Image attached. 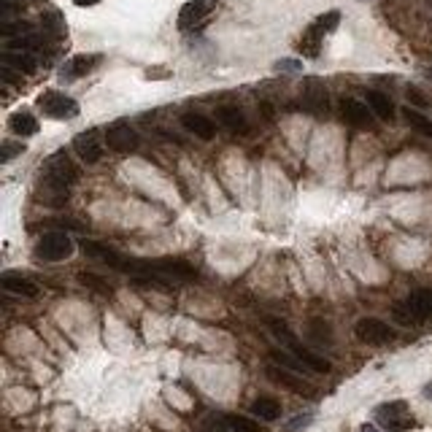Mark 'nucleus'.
I'll use <instances>...</instances> for the list:
<instances>
[{
	"mask_svg": "<svg viewBox=\"0 0 432 432\" xmlns=\"http://www.w3.org/2000/svg\"><path fill=\"white\" fill-rule=\"evenodd\" d=\"M81 249H84V254L87 256L106 262L108 268L122 270V265H124V256H122L117 249H111V246H103V243H97V241H81Z\"/></svg>",
	"mask_w": 432,
	"mask_h": 432,
	"instance_id": "obj_13",
	"label": "nucleus"
},
{
	"mask_svg": "<svg viewBox=\"0 0 432 432\" xmlns=\"http://www.w3.org/2000/svg\"><path fill=\"white\" fill-rule=\"evenodd\" d=\"M181 124H184V130H189L192 135H198L200 141H211L216 135V124L208 117H202V114H195V111H189L181 117Z\"/></svg>",
	"mask_w": 432,
	"mask_h": 432,
	"instance_id": "obj_14",
	"label": "nucleus"
},
{
	"mask_svg": "<svg viewBox=\"0 0 432 432\" xmlns=\"http://www.w3.org/2000/svg\"><path fill=\"white\" fill-rule=\"evenodd\" d=\"M25 151V144H11V141H6L3 144V154H0V162L6 165V162H11L16 154H22Z\"/></svg>",
	"mask_w": 432,
	"mask_h": 432,
	"instance_id": "obj_30",
	"label": "nucleus"
},
{
	"mask_svg": "<svg viewBox=\"0 0 432 432\" xmlns=\"http://www.w3.org/2000/svg\"><path fill=\"white\" fill-rule=\"evenodd\" d=\"M408 100H411L414 106H418V108L427 106V97H424L421 92H416V90H408Z\"/></svg>",
	"mask_w": 432,
	"mask_h": 432,
	"instance_id": "obj_31",
	"label": "nucleus"
},
{
	"mask_svg": "<svg viewBox=\"0 0 432 432\" xmlns=\"http://www.w3.org/2000/svg\"><path fill=\"white\" fill-rule=\"evenodd\" d=\"M73 3H76L79 9H87V6H97L100 0H73Z\"/></svg>",
	"mask_w": 432,
	"mask_h": 432,
	"instance_id": "obj_34",
	"label": "nucleus"
},
{
	"mask_svg": "<svg viewBox=\"0 0 432 432\" xmlns=\"http://www.w3.org/2000/svg\"><path fill=\"white\" fill-rule=\"evenodd\" d=\"M364 100H367V108L376 114L378 119H384V122L394 119V103H392L384 92H378V90H367Z\"/></svg>",
	"mask_w": 432,
	"mask_h": 432,
	"instance_id": "obj_18",
	"label": "nucleus"
},
{
	"mask_svg": "<svg viewBox=\"0 0 432 432\" xmlns=\"http://www.w3.org/2000/svg\"><path fill=\"white\" fill-rule=\"evenodd\" d=\"M378 424L387 432H408L416 427V418L411 416V408L403 400H392L376 408Z\"/></svg>",
	"mask_w": 432,
	"mask_h": 432,
	"instance_id": "obj_3",
	"label": "nucleus"
},
{
	"mask_svg": "<svg viewBox=\"0 0 432 432\" xmlns=\"http://www.w3.org/2000/svg\"><path fill=\"white\" fill-rule=\"evenodd\" d=\"M360 432H378V430L373 427V424H362V427H360Z\"/></svg>",
	"mask_w": 432,
	"mask_h": 432,
	"instance_id": "obj_36",
	"label": "nucleus"
},
{
	"mask_svg": "<svg viewBox=\"0 0 432 432\" xmlns=\"http://www.w3.org/2000/svg\"><path fill=\"white\" fill-rule=\"evenodd\" d=\"M0 286H3L9 295L38 297V284H33L30 279H22V276H14V273H6V276L0 279Z\"/></svg>",
	"mask_w": 432,
	"mask_h": 432,
	"instance_id": "obj_16",
	"label": "nucleus"
},
{
	"mask_svg": "<svg viewBox=\"0 0 432 432\" xmlns=\"http://www.w3.org/2000/svg\"><path fill=\"white\" fill-rule=\"evenodd\" d=\"M38 106L46 117L52 119H73L79 114V103L65 92H57V90H49L38 97Z\"/></svg>",
	"mask_w": 432,
	"mask_h": 432,
	"instance_id": "obj_5",
	"label": "nucleus"
},
{
	"mask_svg": "<svg viewBox=\"0 0 432 432\" xmlns=\"http://www.w3.org/2000/svg\"><path fill=\"white\" fill-rule=\"evenodd\" d=\"M216 3L219 0H189V3H184V9L178 11V27L181 30H192V27L202 25L216 9Z\"/></svg>",
	"mask_w": 432,
	"mask_h": 432,
	"instance_id": "obj_7",
	"label": "nucleus"
},
{
	"mask_svg": "<svg viewBox=\"0 0 432 432\" xmlns=\"http://www.w3.org/2000/svg\"><path fill=\"white\" fill-rule=\"evenodd\" d=\"M76 181H79V168L68 157V151H54L52 157L43 162V181H40V187L46 192V200L49 202L68 200V189Z\"/></svg>",
	"mask_w": 432,
	"mask_h": 432,
	"instance_id": "obj_1",
	"label": "nucleus"
},
{
	"mask_svg": "<svg viewBox=\"0 0 432 432\" xmlns=\"http://www.w3.org/2000/svg\"><path fill=\"white\" fill-rule=\"evenodd\" d=\"M270 330H273V335L281 340L284 346H289L292 349V354H295L300 362L306 364L308 370H313V373H330V362L324 360V357H319V354H313V351H308L300 340H297L292 333H289V327L284 322H270Z\"/></svg>",
	"mask_w": 432,
	"mask_h": 432,
	"instance_id": "obj_2",
	"label": "nucleus"
},
{
	"mask_svg": "<svg viewBox=\"0 0 432 432\" xmlns=\"http://www.w3.org/2000/svg\"><path fill=\"white\" fill-rule=\"evenodd\" d=\"M340 114L354 127H373V119H376V114L367 108V103H360L354 97H343L340 100Z\"/></svg>",
	"mask_w": 432,
	"mask_h": 432,
	"instance_id": "obj_10",
	"label": "nucleus"
},
{
	"mask_svg": "<svg viewBox=\"0 0 432 432\" xmlns=\"http://www.w3.org/2000/svg\"><path fill=\"white\" fill-rule=\"evenodd\" d=\"M97 54H76V57H70L63 68V79H81V76H87L94 65H97Z\"/></svg>",
	"mask_w": 432,
	"mask_h": 432,
	"instance_id": "obj_15",
	"label": "nucleus"
},
{
	"mask_svg": "<svg viewBox=\"0 0 432 432\" xmlns=\"http://www.w3.org/2000/svg\"><path fill=\"white\" fill-rule=\"evenodd\" d=\"M338 22H340V14H338V11H327V14H322V16H319V19H316V22H313L310 27H313L319 36H327V33H333V30H335Z\"/></svg>",
	"mask_w": 432,
	"mask_h": 432,
	"instance_id": "obj_27",
	"label": "nucleus"
},
{
	"mask_svg": "<svg viewBox=\"0 0 432 432\" xmlns=\"http://www.w3.org/2000/svg\"><path fill=\"white\" fill-rule=\"evenodd\" d=\"M403 308L414 322L432 316V289H416V292L403 303Z\"/></svg>",
	"mask_w": 432,
	"mask_h": 432,
	"instance_id": "obj_12",
	"label": "nucleus"
},
{
	"mask_svg": "<svg viewBox=\"0 0 432 432\" xmlns=\"http://www.w3.org/2000/svg\"><path fill=\"white\" fill-rule=\"evenodd\" d=\"M230 432H259V424L246 416H225Z\"/></svg>",
	"mask_w": 432,
	"mask_h": 432,
	"instance_id": "obj_29",
	"label": "nucleus"
},
{
	"mask_svg": "<svg viewBox=\"0 0 432 432\" xmlns=\"http://www.w3.org/2000/svg\"><path fill=\"white\" fill-rule=\"evenodd\" d=\"M27 33H33L27 22H3V25H0V36H3L6 40L19 38V36H27Z\"/></svg>",
	"mask_w": 432,
	"mask_h": 432,
	"instance_id": "obj_28",
	"label": "nucleus"
},
{
	"mask_svg": "<svg viewBox=\"0 0 432 432\" xmlns=\"http://www.w3.org/2000/svg\"><path fill=\"white\" fill-rule=\"evenodd\" d=\"M268 378H270V381H276V384H279V387H284V389L295 392V394H303V397H313V387H310V384H306V381L297 376V373L281 370L279 364H270V367H268Z\"/></svg>",
	"mask_w": 432,
	"mask_h": 432,
	"instance_id": "obj_11",
	"label": "nucleus"
},
{
	"mask_svg": "<svg viewBox=\"0 0 432 432\" xmlns=\"http://www.w3.org/2000/svg\"><path fill=\"white\" fill-rule=\"evenodd\" d=\"M281 68H284V70H297V68H300V65H297V63H292V60H289V63H279V70H281Z\"/></svg>",
	"mask_w": 432,
	"mask_h": 432,
	"instance_id": "obj_35",
	"label": "nucleus"
},
{
	"mask_svg": "<svg viewBox=\"0 0 432 432\" xmlns=\"http://www.w3.org/2000/svg\"><path fill=\"white\" fill-rule=\"evenodd\" d=\"M270 360L279 364V367H289V370H295V373H306V364L300 362L295 354H286V351L273 349L270 351Z\"/></svg>",
	"mask_w": 432,
	"mask_h": 432,
	"instance_id": "obj_24",
	"label": "nucleus"
},
{
	"mask_svg": "<svg viewBox=\"0 0 432 432\" xmlns=\"http://www.w3.org/2000/svg\"><path fill=\"white\" fill-rule=\"evenodd\" d=\"M424 392H427V397H432V387H427Z\"/></svg>",
	"mask_w": 432,
	"mask_h": 432,
	"instance_id": "obj_37",
	"label": "nucleus"
},
{
	"mask_svg": "<svg viewBox=\"0 0 432 432\" xmlns=\"http://www.w3.org/2000/svg\"><path fill=\"white\" fill-rule=\"evenodd\" d=\"M357 338L367 343V346H387L394 340V330L389 324H384L381 319H360L357 327H354Z\"/></svg>",
	"mask_w": 432,
	"mask_h": 432,
	"instance_id": "obj_6",
	"label": "nucleus"
},
{
	"mask_svg": "<svg viewBox=\"0 0 432 432\" xmlns=\"http://www.w3.org/2000/svg\"><path fill=\"white\" fill-rule=\"evenodd\" d=\"M306 108H310V111H327V92H324L319 84H310L308 90H306Z\"/></svg>",
	"mask_w": 432,
	"mask_h": 432,
	"instance_id": "obj_22",
	"label": "nucleus"
},
{
	"mask_svg": "<svg viewBox=\"0 0 432 432\" xmlns=\"http://www.w3.org/2000/svg\"><path fill=\"white\" fill-rule=\"evenodd\" d=\"M252 414L259 416L262 421H276V418L281 416V403L273 400V397H256L254 403H252Z\"/></svg>",
	"mask_w": 432,
	"mask_h": 432,
	"instance_id": "obj_21",
	"label": "nucleus"
},
{
	"mask_svg": "<svg viewBox=\"0 0 432 432\" xmlns=\"http://www.w3.org/2000/svg\"><path fill=\"white\" fill-rule=\"evenodd\" d=\"M403 117H405V122L414 127V130H418L421 135L432 138V122L427 119L424 114H418V111H414V108H403Z\"/></svg>",
	"mask_w": 432,
	"mask_h": 432,
	"instance_id": "obj_23",
	"label": "nucleus"
},
{
	"mask_svg": "<svg viewBox=\"0 0 432 432\" xmlns=\"http://www.w3.org/2000/svg\"><path fill=\"white\" fill-rule=\"evenodd\" d=\"M0 63L6 68H11L16 73H33L36 70V57L30 52H11V49H6V52L0 54Z\"/></svg>",
	"mask_w": 432,
	"mask_h": 432,
	"instance_id": "obj_19",
	"label": "nucleus"
},
{
	"mask_svg": "<svg viewBox=\"0 0 432 432\" xmlns=\"http://www.w3.org/2000/svg\"><path fill=\"white\" fill-rule=\"evenodd\" d=\"M73 151L79 154L81 162L87 165H94V162L103 160V141H100V133L97 130H87V133H79L73 138Z\"/></svg>",
	"mask_w": 432,
	"mask_h": 432,
	"instance_id": "obj_8",
	"label": "nucleus"
},
{
	"mask_svg": "<svg viewBox=\"0 0 432 432\" xmlns=\"http://www.w3.org/2000/svg\"><path fill=\"white\" fill-rule=\"evenodd\" d=\"M322 38L324 36H319L313 27H308L306 36L300 38V52L306 54V57H316V54H319V46H322Z\"/></svg>",
	"mask_w": 432,
	"mask_h": 432,
	"instance_id": "obj_25",
	"label": "nucleus"
},
{
	"mask_svg": "<svg viewBox=\"0 0 432 432\" xmlns=\"http://www.w3.org/2000/svg\"><path fill=\"white\" fill-rule=\"evenodd\" d=\"M227 430H230L227 424H211V427H205L202 432H227Z\"/></svg>",
	"mask_w": 432,
	"mask_h": 432,
	"instance_id": "obj_32",
	"label": "nucleus"
},
{
	"mask_svg": "<svg viewBox=\"0 0 432 432\" xmlns=\"http://www.w3.org/2000/svg\"><path fill=\"white\" fill-rule=\"evenodd\" d=\"M216 119L222 122L227 130H232V133H241L246 135L249 133V122H246V117H243L241 108L235 106H222L219 111H216Z\"/></svg>",
	"mask_w": 432,
	"mask_h": 432,
	"instance_id": "obj_17",
	"label": "nucleus"
},
{
	"mask_svg": "<svg viewBox=\"0 0 432 432\" xmlns=\"http://www.w3.org/2000/svg\"><path fill=\"white\" fill-rule=\"evenodd\" d=\"M79 281L84 284V286H90V289H94L97 295H103V297H111V295H114V289H111V284L103 281V279H97V276H92V273H79Z\"/></svg>",
	"mask_w": 432,
	"mask_h": 432,
	"instance_id": "obj_26",
	"label": "nucleus"
},
{
	"mask_svg": "<svg viewBox=\"0 0 432 432\" xmlns=\"http://www.w3.org/2000/svg\"><path fill=\"white\" fill-rule=\"evenodd\" d=\"M9 130L14 135H19V138H30V135L38 133V119L33 114H27V111H16V114L9 117Z\"/></svg>",
	"mask_w": 432,
	"mask_h": 432,
	"instance_id": "obj_20",
	"label": "nucleus"
},
{
	"mask_svg": "<svg viewBox=\"0 0 432 432\" xmlns=\"http://www.w3.org/2000/svg\"><path fill=\"white\" fill-rule=\"evenodd\" d=\"M106 144L111 151H119V154H130V151H135L138 148V144H141V138H138V133H135L130 124H114V127H108L106 130Z\"/></svg>",
	"mask_w": 432,
	"mask_h": 432,
	"instance_id": "obj_9",
	"label": "nucleus"
},
{
	"mask_svg": "<svg viewBox=\"0 0 432 432\" xmlns=\"http://www.w3.org/2000/svg\"><path fill=\"white\" fill-rule=\"evenodd\" d=\"M308 421H310V414H306V416L295 418V421H292V424H289V427H303V424H308Z\"/></svg>",
	"mask_w": 432,
	"mask_h": 432,
	"instance_id": "obj_33",
	"label": "nucleus"
},
{
	"mask_svg": "<svg viewBox=\"0 0 432 432\" xmlns=\"http://www.w3.org/2000/svg\"><path fill=\"white\" fill-rule=\"evenodd\" d=\"M73 254V241L65 232H46L36 246V256L43 262H63Z\"/></svg>",
	"mask_w": 432,
	"mask_h": 432,
	"instance_id": "obj_4",
	"label": "nucleus"
}]
</instances>
